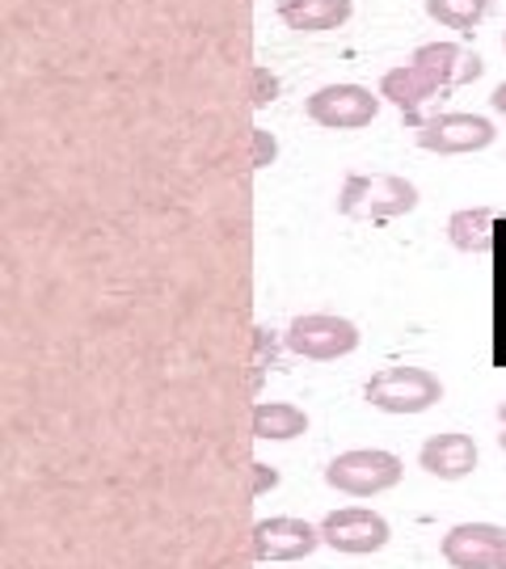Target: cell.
Here are the masks:
<instances>
[{"label":"cell","instance_id":"1","mask_svg":"<svg viewBox=\"0 0 506 569\" xmlns=\"http://www.w3.org/2000/svg\"><path fill=\"white\" fill-rule=\"evenodd\" d=\"M414 207H418V186L397 173H350L338 194V211L346 220H364V224L397 220Z\"/></svg>","mask_w":506,"mask_h":569},{"label":"cell","instance_id":"2","mask_svg":"<svg viewBox=\"0 0 506 569\" xmlns=\"http://www.w3.org/2000/svg\"><path fill=\"white\" fill-rule=\"evenodd\" d=\"M364 397L380 413H426L444 401V385L426 367H385L367 380Z\"/></svg>","mask_w":506,"mask_h":569},{"label":"cell","instance_id":"3","mask_svg":"<svg viewBox=\"0 0 506 569\" xmlns=\"http://www.w3.org/2000/svg\"><path fill=\"white\" fill-rule=\"evenodd\" d=\"M405 465L393 456V451L380 448H359V451H343L334 456L329 468H325V481L338 489V493H350V498H376L401 481Z\"/></svg>","mask_w":506,"mask_h":569},{"label":"cell","instance_id":"4","mask_svg":"<svg viewBox=\"0 0 506 569\" xmlns=\"http://www.w3.org/2000/svg\"><path fill=\"white\" fill-rule=\"evenodd\" d=\"M498 140L494 122L486 114H468V110H447L435 119L418 122V148L439 152V157H465V152H482Z\"/></svg>","mask_w":506,"mask_h":569},{"label":"cell","instance_id":"5","mask_svg":"<svg viewBox=\"0 0 506 569\" xmlns=\"http://www.w3.org/2000/svg\"><path fill=\"white\" fill-rule=\"evenodd\" d=\"M359 346V329L346 317H329V312H308V317H296L287 326V350L300 355V359H317V363H329V359H343Z\"/></svg>","mask_w":506,"mask_h":569},{"label":"cell","instance_id":"6","mask_svg":"<svg viewBox=\"0 0 506 569\" xmlns=\"http://www.w3.org/2000/svg\"><path fill=\"white\" fill-rule=\"evenodd\" d=\"M308 119L329 131H359L380 114V98L364 84H325L308 98Z\"/></svg>","mask_w":506,"mask_h":569},{"label":"cell","instance_id":"7","mask_svg":"<svg viewBox=\"0 0 506 569\" xmlns=\"http://www.w3.org/2000/svg\"><path fill=\"white\" fill-rule=\"evenodd\" d=\"M321 540L334 552H350V557H364V552H380L388 545V523L367 507H346L325 515Z\"/></svg>","mask_w":506,"mask_h":569},{"label":"cell","instance_id":"8","mask_svg":"<svg viewBox=\"0 0 506 569\" xmlns=\"http://www.w3.org/2000/svg\"><path fill=\"white\" fill-rule=\"evenodd\" d=\"M317 545H325L321 528L291 519V515H275V519H262L254 528V557L258 561H300Z\"/></svg>","mask_w":506,"mask_h":569},{"label":"cell","instance_id":"9","mask_svg":"<svg viewBox=\"0 0 506 569\" xmlns=\"http://www.w3.org/2000/svg\"><path fill=\"white\" fill-rule=\"evenodd\" d=\"M506 531L498 523H456L444 536V561L452 569H498Z\"/></svg>","mask_w":506,"mask_h":569},{"label":"cell","instance_id":"10","mask_svg":"<svg viewBox=\"0 0 506 569\" xmlns=\"http://www.w3.org/2000/svg\"><path fill=\"white\" fill-rule=\"evenodd\" d=\"M447 93L452 89L439 77H430L426 68H418V63H401V68L385 72V81H380V98L393 102L409 119H418V110H426V106L444 102Z\"/></svg>","mask_w":506,"mask_h":569},{"label":"cell","instance_id":"11","mask_svg":"<svg viewBox=\"0 0 506 569\" xmlns=\"http://www.w3.org/2000/svg\"><path fill=\"white\" fill-rule=\"evenodd\" d=\"M418 465L439 477V481H465L468 472L477 468V443L460 435V430H444V435H430L418 451Z\"/></svg>","mask_w":506,"mask_h":569},{"label":"cell","instance_id":"12","mask_svg":"<svg viewBox=\"0 0 506 569\" xmlns=\"http://www.w3.org/2000/svg\"><path fill=\"white\" fill-rule=\"evenodd\" d=\"M409 63H418V68H426L430 77H439L447 89H456V84H473L482 72H486V60H482L477 51L460 47V42H423Z\"/></svg>","mask_w":506,"mask_h":569},{"label":"cell","instance_id":"13","mask_svg":"<svg viewBox=\"0 0 506 569\" xmlns=\"http://www.w3.org/2000/svg\"><path fill=\"white\" fill-rule=\"evenodd\" d=\"M350 18V0H279V21L296 34H325Z\"/></svg>","mask_w":506,"mask_h":569},{"label":"cell","instance_id":"14","mask_svg":"<svg viewBox=\"0 0 506 569\" xmlns=\"http://www.w3.org/2000/svg\"><path fill=\"white\" fill-rule=\"evenodd\" d=\"M498 216H503V207H465L447 220V237L460 253H486Z\"/></svg>","mask_w":506,"mask_h":569},{"label":"cell","instance_id":"15","mask_svg":"<svg viewBox=\"0 0 506 569\" xmlns=\"http://www.w3.org/2000/svg\"><path fill=\"white\" fill-rule=\"evenodd\" d=\"M308 430V413L291 401H258L254 406V435L262 443H287Z\"/></svg>","mask_w":506,"mask_h":569},{"label":"cell","instance_id":"16","mask_svg":"<svg viewBox=\"0 0 506 569\" xmlns=\"http://www.w3.org/2000/svg\"><path fill=\"white\" fill-rule=\"evenodd\" d=\"M489 4L494 0H426V13L439 21V26H447V30L468 34V30H477L486 21Z\"/></svg>","mask_w":506,"mask_h":569},{"label":"cell","instance_id":"17","mask_svg":"<svg viewBox=\"0 0 506 569\" xmlns=\"http://www.w3.org/2000/svg\"><path fill=\"white\" fill-rule=\"evenodd\" d=\"M254 84H258V89H254V106H266L279 98V81H275L266 68H254Z\"/></svg>","mask_w":506,"mask_h":569},{"label":"cell","instance_id":"18","mask_svg":"<svg viewBox=\"0 0 506 569\" xmlns=\"http://www.w3.org/2000/svg\"><path fill=\"white\" fill-rule=\"evenodd\" d=\"M275 152H279V148H275V136H270V131H254V164H258V169L270 164Z\"/></svg>","mask_w":506,"mask_h":569},{"label":"cell","instance_id":"19","mask_svg":"<svg viewBox=\"0 0 506 569\" xmlns=\"http://www.w3.org/2000/svg\"><path fill=\"white\" fill-rule=\"evenodd\" d=\"M270 486H279V472H275V468H266V465H254V489H258V493H262V489Z\"/></svg>","mask_w":506,"mask_h":569},{"label":"cell","instance_id":"20","mask_svg":"<svg viewBox=\"0 0 506 569\" xmlns=\"http://www.w3.org/2000/svg\"><path fill=\"white\" fill-rule=\"evenodd\" d=\"M489 106H494V110H498V114H503V119H506V81L498 84L494 93H489Z\"/></svg>","mask_w":506,"mask_h":569},{"label":"cell","instance_id":"21","mask_svg":"<svg viewBox=\"0 0 506 569\" xmlns=\"http://www.w3.org/2000/svg\"><path fill=\"white\" fill-rule=\"evenodd\" d=\"M498 418H503V427H506V401H503V406H498Z\"/></svg>","mask_w":506,"mask_h":569},{"label":"cell","instance_id":"22","mask_svg":"<svg viewBox=\"0 0 506 569\" xmlns=\"http://www.w3.org/2000/svg\"><path fill=\"white\" fill-rule=\"evenodd\" d=\"M498 569H506V549H503V557H498Z\"/></svg>","mask_w":506,"mask_h":569},{"label":"cell","instance_id":"23","mask_svg":"<svg viewBox=\"0 0 506 569\" xmlns=\"http://www.w3.org/2000/svg\"><path fill=\"white\" fill-rule=\"evenodd\" d=\"M498 443H503V451H506V427H503V435H498Z\"/></svg>","mask_w":506,"mask_h":569},{"label":"cell","instance_id":"24","mask_svg":"<svg viewBox=\"0 0 506 569\" xmlns=\"http://www.w3.org/2000/svg\"><path fill=\"white\" fill-rule=\"evenodd\" d=\"M503 47H506V34H503Z\"/></svg>","mask_w":506,"mask_h":569}]
</instances>
